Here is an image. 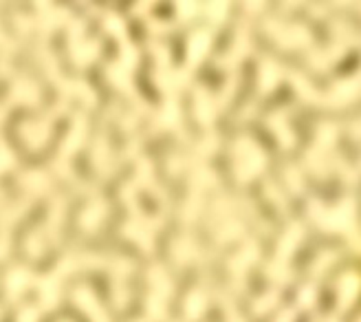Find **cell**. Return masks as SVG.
<instances>
[{
  "mask_svg": "<svg viewBox=\"0 0 361 322\" xmlns=\"http://www.w3.org/2000/svg\"><path fill=\"white\" fill-rule=\"evenodd\" d=\"M7 252H9V241H7V237H0V258H3Z\"/></svg>",
  "mask_w": 361,
  "mask_h": 322,
  "instance_id": "8",
  "label": "cell"
},
{
  "mask_svg": "<svg viewBox=\"0 0 361 322\" xmlns=\"http://www.w3.org/2000/svg\"><path fill=\"white\" fill-rule=\"evenodd\" d=\"M11 100L14 102H24V104H33L40 100V91L38 86H35L33 80L29 78H20L14 86V91H11Z\"/></svg>",
  "mask_w": 361,
  "mask_h": 322,
  "instance_id": "2",
  "label": "cell"
},
{
  "mask_svg": "<svg viewBox=\"0 0 361 322\" xmlns=\"http://www.w3.org/2000/svg\"><path fill=\"white\" fill-rule=\"evenodd\" d=\"M14 159H16V155L9 151V146L3 139H0V172L14 166Z\"/></svg>",
  "mask_w": 361,
  "mask_h": 322,
  "instance_id": "5",
  "label": "cell"
},
{
  "mask_svg": "<svg viewBox=\"0 0 361 322\" xmlns=\"http://www.w3.org/2000/svg\"><path fill=\"white\" fill-rule=\"evenodd\" d=\"M18 322H38V318H35V309L24 307L20 312V316H18Z\"/></svg>",
  "mask_w": 361,
  "mask_h": 322,
  "instance_id": "7",
  "label": "cell"
},
{
  "mask_svg": "<svg viewBox=\"0 0 361 322\" xmlns=\"http://www.w3.org/2000/svg\"><path fill=\"white\" fill-rule=\"evenodd\" d=\"M27 252L33 254V256L42 254V234L40 232H33L27 237Z\"/></svg>",
  "mask_w": 361,
  "mask_h": 322,
  "instance_id": "6",
  "label": "cell"
},
{
  "mask_svg": "<svg viewBox=\"0 0 361 322\" xmlns=\"http://www.w3.org/2000/svg\"><path fill=\"white\" fill-rule=\"evenodd\" d=\"M33 280V274L27 267H14L7 274V294L11 298H18V296L29 287Z\"/></svg>",
  "mask_w": 361,
  "mask_h": 322,
  "instance_id": "1",
  "label": "cell"
},
{
  "mask_svg": "<svg viewBox=\"0 0 361 322\" xmlns=\"http://www.w3.org/2000/svg\"><path fill=\"white\" fill-rule=\"evenodd\" d=\"M20 133H22V137L27 139L29 146L38 148V146H42L49 128H46V124L42 119L40 121H24L22 126H20Z\"/></svg>",
  "mask_w": 361,
  "mask_h": 322,
  "instance_id": "3",
  "label": "cell"
},
{
  "mask_svg": "<svg viewBox=\"0 0 361 322\" xmlns=\"http://www.w3.org/2000/svg\"><path fill=\"white\" fill-rule=\"evenodd\" d=\"M20 183L24 185L27 190L31 192H40L42 185H44V179H42V172L40 170H33V172H24L20 177Z\"/></svg>",
  "mask_w": 361,
  "mask_h": 322,
  "instance_id": "4",
  "label": "cell"
}]
</instances>
